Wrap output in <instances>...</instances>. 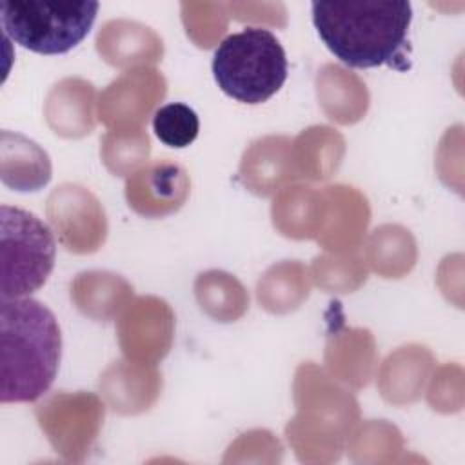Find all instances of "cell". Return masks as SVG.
I'll return each instance as SVG.
<instances>
[{
    "instance_id": "30bf717a",
    "label": "cell",
    "mask_w": 465,
    "mask_h": 465,
    "mask_svg": "<svg viewBox=\"0 0 465 465\" xmlns=\"http://www.w3.org/2000/svg\"><path fill=\"white\" fill-rule=\"evenodd\" d=\"M165 94V82L156 71H134L109 85L104 93V120L116 124V120L131 118L140 122L143 114Z\"/></svg>"
},
{
    "instance_id": "3957f363",
    "label": "cell",
    "mask_w": 465,
    "mask_h": 465,
    "mask_svg": "<svg viewBox=\"0 0 465 465\" xmlns=\"http://www.w3.org/2000/svg\"><path fill=\"white\" fill-rule=\"evenodd\" d=\"M213 74L227 96L254 105L282 89L287 80V56L269 29L252 25L218 44Z\"/></svg>"
},
{
    "instance_id": "ba28073f",
    "label": "cell",
    "mask_w": 465,
    "mask_h": 465,
    "mask_svg": "<svg viewBox=\"0 0 465 465\" xmlns=\"http://www.w3.org/2000/svg\"><path fill=\"white\" fill-rule=\"evenodd\" d=\"M0 176L15 191H38L51 180L49 156L33 140L18 133L2 131Z\"/></svg>"
},
{
    "instance_id": "9c48e42d",
    "label": "cell",
    "mask_w": 465,
    "mask_h": 465,
    "mask_svg": "<svg viewBox=\"0 0 465 465\" xmlns=\"http://www.w3.org/2000/svg\"><path fill=\"white\" fill-rule=\"evenodd\" d=\"M173 316L163 302L156 298L138 300L136 309L122 325V345L127 354L162 358L171 341Z\"/></svg>"
},
{
    "instance_id": "7c38bea8",
    "label": "cell",
    "mask_w": 465,
    "mask_h": 465,
    "mask_svg": "<svg viewBox=\"0 0 465 465\" xmlns=\"http://www.w3.org/2000/svg\"><path fill=\"white\" fill-rule=\"evenodd\" d=\"M93 85L78 78H67L56 84L47 98V120L54 133L64 136H80L93 129Z\"/></svg>"
},
{
    "instance_id": "277c9868",
    "label": "cell",
    "mask_w": 465,
    "mask_h": 465,
    "mask_svg": "<svg viewBox=\"0 0 465 465\" xmlns=\"http://www.w3.org/2000/svg\"><path fill=\"white\" fill-rule=\"evenodd\" d=\"M98 7L93 0H5L0 22L15 44L38 54H64L87 36Z\"/></svg>"
},
{
    "instance_id": "52a82bcc",
    "label": "cell",
    "mask_w": 465,
    "mask_h": 465,
    "mask_svg": "<svg viewBox=\"0 0 465 465\" xmlns=\"http://www.w3.org/2000/svg\"><path fill=\"white\" fill-rule=\"evenodd\" d=\"M189 176L174 162H153L127 180L125 198L142 216H163L182 207L189 194Z\"/></svg>"
},
{
    "instance_id": "7a4b0ae2",
    "label": "cell",
    "mask_w": 465,
    "mask_h": 465,
    "mask_svg": "<svg viewBox=\"0 0 465 465\" xmlns=\"http://www.w3.org/2000/svg\"><path fill=\"white\" fill-rule=\"evenodd\" d=\"M312 24L325 47L345 65L405 69L409 2H312Z\"/></svg>"
},
{
    "instance_id": "6da1fadb",
    "label": "cell",
    "mask_w": 465,
    "mask_h": 465,
    "mask_svg": "<svg viewBox=\"0 0 465 465\" xmlns=\"http://www.w3.org/2000/svg\"><path fill=\"white\" fill-rule=\"evenodd\" d=\"M62 356L60 325L29 296L0 302V401L29 403L53 385Z\"/></svg>"
},
{
    "instance_id": "4fadbf2b",
    "label": "cell",
    "mask_w": 465,
    "mask_h": 465,
    "mask_svg": "<svg viewBox=\"0 0 465 465\" xmlns=\"http://www.w3.org/2000/svg\"><path fill=\"white\" fill-rule=\"evenodd\" d=\"M129 287L125 282L107 272L80 274L74 283V300L84 312L93 316H109L125 298Z\"/></svg>"
},
{
    "instance_id": "8fae6325",
    "label": "cell",
    "mask_w": 465,
    "mask_h": 465,
    "mask_svg": "<svg viewBox=\"0 0 465 465\" xmlns=\"http://www.w3.org/2000/svg\"><path fill=\"white\" fill-rule=\"evenodd\" d=\"M96 47L113 65H125L140 60H158L162 56V40L149 27L129 22L111 20L100 27Z\"/></svg>"
},
{
    "instance_id": "8992f818",
    "label": "cell",
    "mask_w": 465,
    "mask_h": 465,
    "mask_svg": "<svg viewBox=\"0 0 465 465\" xmlns=\"http://www.w3.org/2000/svg\"><path fill=\"white\" fill-rule=\"evenodd\" d=\"M49 218L60 242L74 252L94 251L105 236V218L96 198L78 185L53 191L47 205Z\"/></svg>"
},
{
    "instance_id": "5b68a950",
    "label": "cell",
    "mask_w": 465,
    "mask_h": 465,
    "mask_svg": "<svg viewBox=\"0 0 465 465\" xmlns=\"http://www.w3.org/2000/svg\"><path fill=\"white\" fill-rule=\"evenodd\" d=\"M56 243L51 229L33 213L0 207V294L24 298L38 291L54 267Z\"/></svg>"
},
{
    "instance_id": "5bb4252c",
    "label": "cell",
    "mask_w": 465,
    "mask_h": 465,
    "mask_svg": "<svg viewBox=\"0 0 465 465\" xmlns=\"http://www.w3.org/2000/svg\"><path fill=\"white\" fill-rule=\"evenodd\" d=\"M153 131L156 138L173 149L191 145L200 131V120L194 109L185 104H165L153 114Z\"/></svg>"
}]
</instances>
